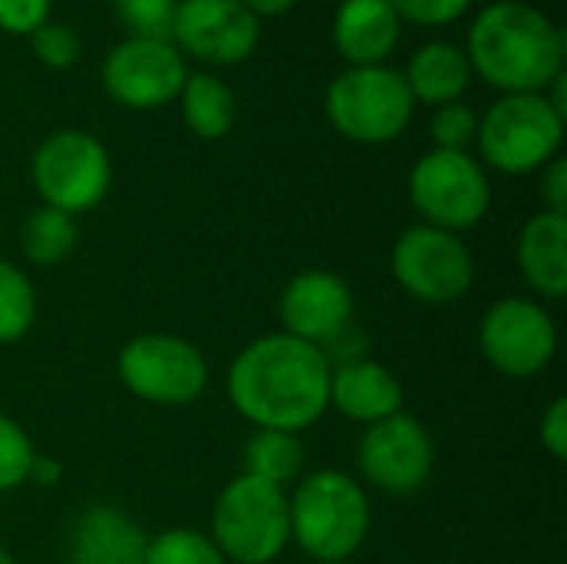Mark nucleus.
Returning a JSON list of instances; mask_svg holds the SVG:
<instances>
[{
    "instance_id": "f257e3e1",
    "label": "nucleus",
    "mask_w": 567,
    "mask_h": 564,
    "mask_svg": "<svg viewBox=\"0 0 567 564\" xmlns=\"http://www.w3.org/2000/svg\"><path fill=\"white\" fill-rule=\"evenodd\" d=\"M329 379L332 366L319 346L269 332L239 349L226 392L249 425L299 435L329 412Z\"/></svg>"
},
{
    "instance_id": "f03ea898",
    "label": "nucleus",
    "mask_w": 567,
    "mask_h": 564,
    "mask_svg": "<svg viewBox=\"0 0 567 564\" xmlns=\"http://www.w3.org/2000/svg\"><path fill=\"white\" fill-rule=\"evenodd\" d=\"M465 57L472 73L502 93H542L565 73L567 40L545 10L525 0H495L472 20Z\"/></svg>"
},
{
    "instance_id": "7ed1b4c3",
    "label": "nucleus",
    "mask_w": 567,
    "mask_h": 564,
    "mask_svg": "<svg viewBox=\"0 0 567 564\" xmlns=\"http://www.w3.org/2000/svg\"><path fill=\"white\" fill-rule=\"evenodd\" d=\"M369 529V495L349 472H312L289 495V542L319 564L349 562L365 545Z\"/></svg>"
},
{
    "instance_id": "20e7f679",
    "label": "nucleus",
    "mask_w": 567,
    "mask_h": 564,
    "mask_svg": "<svg viewBox=\"0 0 567 564\" xmlns=\"http://www.w3.org/2000/svg\"><path fill=\"white\" fill-rule=\"evenodd\" d=\"M482 160L505 176L542 173L565 143V116L545 100V93H505L485 116H478L475 136Z\"/></svg>"
},
{
    "instance_id": "39448f33",
    "label": "nucleus",
    "mask_w": 567,
    "mask_h": 564,
    "mask_svg": "<svg viewBox=\"0 0 567 564\" xmlns=\"http://www.w3.org/2000/svg\"><path fill=\"white\" fill-rule=\"evenodd\" d=\"M209 539L233 564H272L289 545V495L252 475H236L213 502Z\"/></svg>"
},
{
    "instance_id": "423d86ee",
    "label": "nucleus",
    "mask_w": 567,
    "mask_h": 564,
    "mask_svg": "<svg viewBox=\"0 0 567 564\" xmlns=\"http://www.w3.org/2000/svg\"><path fill=\"white\" fill-rule=\"evenodd\" d=\"M415 100L395 66H349L326 90L329 123L352 143H392L412 123Z\"/></svg>"
},
{
    "instance_id": "0eeeda50",
    "label": "nucleus",
    "mask_w": 567,
    "mask_h": 564,
    "mask_svg": "<svg viewBox=\"0 0 567 564\" xmlns=\"http://www.w3.org/2000/svg\"><path fill=\"white\" fill-rule=\"evenodd\" d=\"M116 376L140 402L156 409H183L206 392L209 362L199 346L183 336L143 332L120 349Z\"/></svg>"
},
{
    "instance_id": "6e6552de",
    "label": "nucleus",
    "mask_w": 567,
    "mask_h": 564,
    "mask_svg": "<svg viewBox=\"0 0 567 564\" xmlns=\"http://www.w3.org/2000/svg\"><path fill=\"white\" fill-rule=\"evenodd\" d=\"M30 180L43 206L80 216L106 199L113 183V160L93 133L56 130L33 150Z\"/></svg>"
},
{
    "instance_id": "1a4fd4ad",
    "label": "nucleus",
    "mask_w": 567,
    "mask_h": 564,
    "mask_svg": "<svg viewBox=\"0 0 567 564\" xmlns=\"http://www.w3.org/2000/svg\"><path fill=\"white\" fill-rule=\"evenodd\" d=\"M409 199L425 226L465 233L488 216L492 186L485 166L472 153L432 150L412 166Z\"/></svg>"
},
{
    "instance_id": "9d476101",
    "label": "nucleus",
    "mask_w": 567,
    "mask_h": 564,
    "mask_svg": "<svg viewBox=\"0 0 567 564\" xmlns=\"http://www.w3.org/2000/svg\"><path fill=\"white\" fill-rule=\"evenodd\" d=\"M392 276L412 299L425 306H452L472 289L475 259L458 233L419 223L395 239Z\"/></svg>"
},
{
    "instance_id": "9b49d317",
    "label": "nucleus",
    "mask_w": 567,
    "mask_h": 564,
    "mask_svg": "<svg viewBox=\"0 0 567 564\" xmlns=\"http://www.w3.org/2000/svg\"><path fill=\"white\" fill-rule=\"evenodd\" d=\"M478 349L485 362L508 379L542 376L558 352L555 316L542 306V299L505 296L482 316Z\"/></svg>"
},
{
    "instance_id": "f8f14e48",
    "label": "nucleus",
    "mask_w": 567,
    "mask_h": 564,
    "mask_svg": "<svg viewBox=\"0 0 567 564\" xmlns=\"http://www.w3.org/2000/svg\"><path fill=\"white\" fill-rule=\"evenodd\" d=\"M186 76V60L173 47V40L146 37H126L103 57L100 66L106 96L126 110H159L173 103Z\"/></svg>"
},
{
    "instance_id": "ddd939ff",
    "label": "nucleus",
    "mask_w": 567,
    "mask_h": 564,
    "mask_svg": "<svg viewBox=\"0 0 567 564\" xmlns=\"http://www.w3.org/2000/svg\"><path fill=\"white\" fill-rule=\"evenodd\" d=\"M359 469L365 482L389 495L419 492L435 469L429 429L409 412H395L375 425H365L359 439Z\"/></svg>"
},
{
    "instance_id": "4468645a",
    "label": "nucleus",
    "mask_w": 567,
    "mask_h": 564,
    "mask_svg": "<svg viewBox=\"0 0 567 564\" xmlns=\"http://www.w3.org/2000/svg\"><path fill=\"white\" fill-rule=\"evenodd\" d=\"M169 40L179 53L203 63L233 66L256 53L259 17L239 0H179Z\"/></svg>"
},
{
    "instance_id": "2eb2a0df",
    "label": "nucleus",
    "mask_w": 567,
    "mask_h": 564,
    "mask_svg": "<svg viewBox=\"0 0 567 564\" xmlns=\"http://www.w3.org/2000/svg\"><path fill=\"white\" fill-rule=\"evenodd\" d=\"M352 312L355 299L349 283L329 269H306L292 276L279 296L282 332L319 349L352 326Z\"/></svg>"
},
{
    "instance_id": "dca6fc26",
    "label": "nucleus",
    "mask_w": 567,
    "mask_h": 564,
    "mask_svg": "<svg viewBox=\"0 0 567 564\" xmlns=\"http://www.w3.org/2000/svg\"><path fill=\"white\" fill-rule=\"evenodd\" d=\"M402 402H405V389H402L399 376L369 356L332 369L329 406L339 416H346L349 422L375 425V422L402 412Z\"/></svg>"
},
{
    "instance_id": "f3484780",
    "label": "nucleus",
    "mask_w": 567,
    "mask_h": 564,
    "mask_svg": "<svg viewBox=\"0 0 567 564\" xmlns=\"http://www.w3.org/2000/svg\"><path fill=\"white\" fill-rule=\"evenodd\" d=\"M150 535L116 505H90L70 532V564H143Z\"/></svg>"
},
{
    "instance_id": "a211bd4d",
    "label": "nucleus",
    "mask_w": 567,
    "mask_h": 564,
    "mask_svg": "<svg viewBox=\"0 0 567 564\" xmlns=\"http://www.w3.org/2000/svg\"><path fill=\"white\" fill-rule=\"evenodd\" d=\"M402 20L389 0H342L332 20V43L349 66H379L395 50Z\"/></svg>"
},
{
    "instance_id": "6ab92c4d",
    "label": "nucleus",
    "mask_w": 567,
    "mask_h": 564,
    "mask_svg": "<svg viewBox=\"0 0 567 564\" xmlns=\"http://www.w3.org/2000/svg\"><path fill=\"white\" fill-rule=\"evenodd\" d=\"M518 269L542 299H565L567 293V216L535 213L518 236Z\"/></svg>"
},
{
    "instance_id": "aec40b11",
    "label": "nucleus",
    "mask_w": 567,
    "mask_h": 564,
    "mask_svg": "<svg viewBox=\"0 0 567 564\" xmlns=\"http://www.w3.org/2000/svg\"><path fill=\"white\" fill-rule=\"evenodd\" d=\"M409 83V93L415 103L445 106L462 100V93L472 83V63L462 47L452 40H432L419 47L409 60V70L402 73Z\"/></svg>"
},
{
    "instance_id": "412c9836",
    "label": "nucleus",
    "mask_w": 567,
    "mask_h": 564,
    "mask_svg": "<svg viewBox=\"0 0 567 564\" xmlns=\"http://www.w3.org/2000/svg\"><path fill=\"white\" fill-rule=\"evenodd\" d=\"M176 100L186 130L199 140H223L236 123V96L216 73H189Z\"/></svg>"
},
{
    "instance_id": "4be33fe9",
    "label": "nucleus",
    "mask_w": 567,
    "mask_h": 564,
    "mask_svg": "<svg viewBox=\"0 0 567 564\" xmlns=\"http://www.w3.org/2000/svg\"><path fill=\"white\" fill-rule=\"evenodd\" d=\"M302 465H306V449L302 439L292 432L256 429L243 445V475H252L266 485L286 489L299 482Z\"/></svg>"
},
{
    "instance_id": "5701e85b",
    "label": "nucleus",
    "mask_w": 567,
    "mask_h": 564,
    "mask_svg": "<svg viewBox=\"0 0 567 564\" xmlns=\"http://www.w3.org/2000/svg\"><path fill=\"white\" fill-rule=\"evenodd\" d=\"M76 243H80L76 216H66L43 203L37 209H30L20 226V249H23L27 263L40 266V269L66 263L76 253Z\"/></svg>"
},
{
    "instance_id": "b1692460",
    "label": "nucleus",
    "mask_w": 567,
    "mask_h": 564,
    "mask_svg": "<svg viewBox=\"0 0 567 564\" xmlns=\"http://www.w3.org/2000/svg\"><path fill=\"white\" fill-rule=\"evenodd\" d=\"M37 322V289L30 276L0 256V346L20 342Z\"/></svg>"
},
{
    "instance_id": "393cba45",
    "label": "nucleus",
    "mask_w": 567,
    "mask_h": 564,
    "mask_svg": "<svg viewBox=\"0 0 567 564\" xmlns=\"http://www.w3.org/2000/svg\"><path fill=\"white\" fill-rule=\"evenodd\" d=\"M143 564H229L206 532L166 529L150 539Z\"/></svg>"
},
{
    "instance_id": "a878e982",
    "label": "nucleus",
    "mask_w": 567,
    "mask_h": 564,
    "mask_svg": "<svg viewBox=\"0 0 567 564\" xmlns=\"http://www.w3.org/2000/svg\"><path fill=\"white\" fill-rule=\"evenodd\" d=\"M37 449L20 422L0 412V495L30 482Z\"/></svg>"
},
{
    "instance_id": "bb28decb",
    "label": "nucleus",
    "mask_w": 567,
    "mask_h": 564,
    "mask_svg": "<svg viewBox=\"0 0 567 564\" xmlns=\"http://www.w3.org/2000/svg\"><path fill=\"white\" fill-rule=\"evenodd\" d=\"M176 7L179 0H113V10L120 23L130 30V37L146 40H169Z\"/></svg>"
},
{
    "instance_id": "cd10ccee",
    "label": "nucleus",
    "mask_w": 567,
    "mask_h": 564,
    "mask_svg": "<svg viewBox=\"0 0 567 564\" xmlns=\"http://www.w3.org/2000/svg\"><path fill=\"white\" fill-rule=\"evenodd\" d=\"M435 150H455V153H468V146L478 136V116L468 103L455 100L445 106H435L432 126H429Z\"/></svg>"
},
{
    "instance_id": "c85d7f7f",
    "label": "nucleus",
    "mask_w": 567,
    "mask_h": 564,
    "mask_svg": "<svg viewBox=\"0 0 567 564\" xmlns=\"http://www.w3.org/2000/svg\"><path fill=\"white\" fill-rule=\"evenodd\" d=\"M30 47H33V57L50 70H66L80 60V37L73 27H66L60 20L40 23L30 33Z\"/></svg>"
},
{
    "instance_id": "c756f323",
    "label": "nucleus",
    "mask_w": 567,
    "mask_h": 564,
    "mask_svg": "<svg viewBox=\"0 0 567 564\" xmlns=\"http://www.w3.org/2000/svg\"><path fill=\"white\" fill-rule=\"evenodd\" d=\"M399 20L419 23V27H445L455 23L462 13H468L472 0H389Z\"/></svg>"
},
{
    "instance_id": "7c9ffc66",
    "label": "nucleus",
    "mask_w": 567,
    "mask_h": 564,
    "mask_svg": "<svg viewBox=\"0 0 567 564\" xmlns=\"http://www.w3.org/2000/svg\"><path fill=\"white\" fill-rule=\"evenodd\" d=\"M53 0H0V30L30 37L40 23L50 20Z\"/></svg>"
},
{
    "instance_id": "2f4dec72",
    "label": "nucleus",
    "mask_w": 567,
    "mask_h": 564,
    "mask_svg": "<svg viewBox=\"0 0 567 564\" xmlns=\"http://www.w3.org/2000/svg\"><path fill=\"white\" fill-rule=\"evenodd\" d=\"M538 439L545 445V452L558 462L567 459V399L558 396L551 399V406L542 412V422H538Z\"/></svg>"
},
{
    "instance_id": "473e14b6",
    "label": "nucleus",
    "mask_w": 567,
    "mask_h": 564,
    "mask_svg": "<svg viewBox=\"0 0 567 564\" xmlns=\"http://www.w3.org/2000/svg\"><path fill=\"white\" fill-rule=\"evenodd\" d=\"M542 199L548 213L567 216V160L555 156L545 170H542Z\"/></svg>"
},
{
    "instance_id": "72a5a7b5",
    "label": "nucleus",
    "mask_w": 567,
    "mask_h": 564,
    "mask_svg": "<svg viewBox=\"0 0 567 564\" xmlns=\"http://www.w3.org/2000/svg\"><path fill=\"white\" fill-rule=\"evenodd\" d=\"M60 475H63V465H60V462H53L50 455H37V459H33L30 482H37V485H56V482H60Z\"/></svg>"
},
{
    "instance_id": "f704fd0d",
    "label": "nucleus",
    "mask_w": 567,
    "mask_h": 564,
    "mask_svg": "<svg viewBox=\"0 0 567 564\" xmlns=\"http://www.w3.org/2000/svg\"><path fill=\"white\" fill-rule=\"evenodd\" d=\"M252 17H279L296 7V0H239Z\"/></svg>"
},
{
    "instance_id": "c9c22d12",
    "label": "nucleus",
    "mask_w": 567,
    "mask_h": 564,
    "mask_svg": "<svg viewBox=\"0 0 567 564\" xmlns=\"http://www.w3.org/2000/svg\"><path fill=\"white\" fill-rule=\"evenodd\" d=\"M0 564H17V558H13L3 545H0Z\"/></svg>"
},
{
    "instance_id": "e433bc0d",
    "label": "nucleus",
    "mask_w": 567,
    "mask_h": 564,
    "mask_svg": "<svg viewBox=\"0 0 567 564\" xmlns=\"http://www.w3.org/2000/svg\"><path fill=\"white\" fill-rule=\"evenodd\" d=\"M332 564H349V562H332Z\"/></svg>"
}]
</instances>
